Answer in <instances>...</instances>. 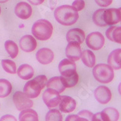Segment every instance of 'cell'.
Returning a JSON list of instances; mask_svg holds the SVG:
<instances>
[{"instance_id": "1", "label": "cell", "mask_w": 121, "mask_h": 121, "mask_svg": "<svg viewBox=\"0 0 121 121\" xmlns=\"http://www.w3.org/2000/svg\"><path fill=\"white\" fill-rule=\"evenodd\" d=\"M54 15L59 23L66 26L75 24L79 17L78 11L70 5L58 7L54 11Z\"/></svg>"}, {"instance_id": "2", "label": "cell", "mask_w": 121, "mask_h": 121, "mask_svg": "<svg viewBox=\"0 0 121 121\" xmlns=\"http://www.w3.org/2000/svg\"><path fill=\"white\" fill-rule=\"evenodd\" d=\"M53 33V26L49 21L41 19L37 20L32 27V34L40 41L49 39Z\"/></svg>"}, {"instance_id": "3", "label": "cell", "mask_w": 121, "mask_h": 121, "mask_svg": "<svg viewBox=\"0 0 121 121\" xmlns=\"http://www.w3.org/2000/svg\"><path fill=\"white\" fill-rule=\"evenodd\" d=\"M94 78L99 83H108L114 78V70L109 65L99 64L93 69Z\"/></svg>"}, {"instance_id": "4", "label": "cell", "mask_w": 121, "mask_h": 121, "mask_svg": "<svg viewBox=\"0 0 121 121\" xmlns=\"http://www.w3.org/2000/svg\"><path fill=\"white\" fill-rule=\"evenodd\" d=\"M86 42L87 46L92 50H99L104 44V37L99 32H93L86 37Z\"/></svg>"}, {"instance_id": "5", "label": "cell", "mask_w": 121, "mask_h": 121, "mask_svg": "<svg viewBox=\"0 0 121 121\" xmlns=\"http://www.w3.org/2000/svg\"><path fill=\"white\" fill-rule=\"evenodd\" d=\"M13 102L18 110L30 108L34 105V102L24 93L16 91L13 95Z\"/></svg>"}, {"instance_id": "6", "label": "cell", "mask_w": 121, "mask_h": 121, "mask_svg": "<svg viewBox=\"0 0 121 121\" xmlns=\"http://www.w3.org/2000/svg\"><path fill=\"white\" fill-rule=\"evenodd\" d=\"M60 93L53 89H48L43 94V100L48 108L57 107L60 103Z\"/></svg>"}, {"instance_id": "7", "label": "cell", "mask_w": 121, "mask_h": 121, "mask_svg": "<svg viewBox=\"0 0 121 121\" xmlns=\"http://www.w3.org/2000/svg\"><path fill=\"white\" fill-rule=\"evenodd\" d=\"M66 56L67 57L73 61H78L81 56V47L80 43L78 42H69L68 45L66 47Z\"/></svg>"}, {"instance_id": "8", "label": "cell", "mask_w": 121, "mask_h": 121, "mask_svg": "<svg viewBox=\"0 0 121 121\" xmlns=\"http://www.w3.org/2000/svg\"><path fill=\"white\" fill-rule=\"evenodd\" d=\"M104 18L107 26H113L115 24H117L121 20L120 8H110L105 9L104 13Z\"/></svg>"}, {"instance_id": "9", "label": "cell", "mask_w": 121, "mask_h": 121, "mask_svg": "<svg viewBox=\"0 0 121 121\" xmlns=\"http://www.w3.org/2000/svg\"><path fill=\"white\" fill-rule=\"evenodd\" d=\"M96 99L102 104H107L112 98V93L109 89L104 86H100L94 91Z\"/></svg>"}, {"instance_id": "10", "label": "cell", "mask_w": 121, "mask_h": 121, "mask_svg": "<svg viewBox=\"0 0 121 121\" xmlns=\"http://www.w3.org/2000/svg\"><path fill=\"white\" fill-rule=\"evenodd\" d=\"M23 91L24 94L27 96L31 99H34L39 96L41 88L35 79H33L32 81H29L26 83Z\"/></svg>"}, {"instance_id": "11", "label": "cell", "mask_w": 121, "mask_h": 121, "mask_svg": "<svg viewBox=\"0 0 121 121\" xmlns=\"http://www.w3.org/2000/svg\"><path fill=\"white\" fill-rule=\"evenodd\" d=\"M60 110L64 113H69L75 110L76 102L73 98L68 96H62L59 103Z\"/></svg>"}, {"instance_id": "12", "label": "cell", "mask_w": 121, "mask_h": 121, "mask_svg": "<svg viewBox=\"0 0 121 121\" xmlns=\"http://www.w3.org/2000/svg\"><path fill=\"white\" fill-rule=\"evenodd\" d=\"M15 15L20 19L27 20L32 15V7L25 2H21L17 4L15 9Z\"/></svg>"}, {"instance_id": "13", "label": "cell", "mask_w": 121, "mask_h": 121, "mask_svg": "<svg viewBox=\"0 0 121 121\" xmlns=\"http://www.w3.org/2000/svg\"><path fill=\"white\" fill-rule=\"evenodd\" d=\"M20 47L22 50L26 52H31L36 49L37 42L33 36L26 35L20 40Z\"/></svg>"}, {"instance_id": "14", "label": "cell", "mask_w": 121, "mask_h": 121, "mask_svg": "<svg viewBox=\"0 0 121 121\" xmlns=\"http://www.w3.org/2000/svg\"><path fill=\"white\" fill-rule=\"evenodd\" d=\"M54 57L53 52L48 48H42L36 53V59L42 65H48L51 63Z\"/></svg>"}, {"instance_id": "15", "label": "cell", "mask_w": 121, "mask_h": 121, "mask_svg": "<svg viewBox=\"0 0 121 121\" xmlns=\"http://www.w3.org/2000/svg\"><path fill=\"white\" fill-rule=\"evenodd\" d=\"M60 78L65 88H71L78 83L79 80V76L75 70L62 75Z\"/></svg>"}, {"instance_id": "16", "label": "cell", "mask_w": 121, "mask_h": 121, "mask_svg": "<svg viewBox=\"0 0 121 121\" xmlns=\"http://www.w3.org/2000/svg\"><path fill=\"white\" fill-rule=\"evenodd\" d=\"M66 39L68 42H78L82 43L85 40V33L80 28H73L67 33Z\"/></svg>"}, {"instance_id": "17", "label": "cell", "mask_w": 121, "mask_h": 121, "mask_svg": "<svg viewBox=\"0 0 121 121\" xmlns=\"http://www.w3.org/2000/svg\"><path fill=\"white\" fill-rule=\"evenodd\" d=\"M121 49H117L112 51L108 57V65L112 69L120 70L121 68Z\"/></svg>"}, {"instance_id": "18", "label": "cell", "mask_w": 121, "mask_h": 121, "mask_svg": "<svg viewBox=\"0 0 121 121\" xmlns=\"http://www.w3.org/2000/svg\"><path fill=\"white\" fill-rule=\"evenodd\" d=\"M17 75L21 79L23 80H29L30 79L34 74V70L30 65L27 64L21 65L17 71Z\"/></svg>"}, {"instance_id": "19", "label": "cell", "mask_w": 121, "mask_h": 121, "mask_svg": "<svg viewBox=\"0 0 121 121\" xmlns=\"http://www.w3.org/2000/svg\"><path fill=\"white\" fill-rule=\"evenodd\" d=\"M106 36L109 40L116 42L118 43H121V27L112 26L109 28L106 31Z\"/></svg>"}, {"instance_id": "20", "label": "cell", "mask_w": 121, "mask_h": 121, "mask_svg": "<svg viewBox=\"0 0 121 121\" xmlns=\"http://www.w3.org/2000/svg\"><path fill=\"white\" fill-rule=\"evenodd\" d=\"M19 120L21 121H37L39 120V117L35 110L28 108L21 110L19 115Z\"/></svg>"}, {"instance_id": "21", "label": "cell", "mask_w": 121, "mask_h": 121, "mask_svg": "<svg viewBox=\"0 0 121 121\" xmlns=\"http://www.w3.org/2000/svg\"><path fill=\"white\" fill-rule=\"evenodd\" d=\"M47 86L48 89H53L59 93L63 92L65 89V86L63 85L60 77H54L50 78L47 83Z\"/></svg>"}, {"instance_id": "22", "label": "cell", "mask_w": 121, "mask_h": 121, "mask_svg": "<svg viewBox=\"0 0 121 121\" xmlns=\"http://www.w3.org/2000/svg\"><path fill=\"white\" fill-rule=\"evenodd\" d=\"M81 59L86 66L93 68L96 63V57L91 50H84L81 52Z\"/></svg>"}, {"instance_id": "23", "label": "cell", "mask_w": 121, "mask_h": 121, "mask_svg": "<svg viewBox=\"0 0 121 121\" xmlns=\"http://www.w3.org/2000/svg\"><path fill=\"white\" fill-rule=\"evenodd\" d=\"M75 70H76V65L75 62L69 59H64L59 64V70L61 75H63L66 73Z\"/></svg>"}, {"instance_id": "24", "label": "cell", "mask_w": 121, "mask_h": 121, "mask_svg": "<svg viewBox=\"0 0 121 121\" xmlns=\"http://www.w3.org/2000/svg\"><path fill=\"white\" fill-rule=\"evenodd\" d=\"M12 91V84L6 79H0V98L9 96Z\"/></svg>"}, {"instance_id": "25", "label": "cell", "mask_w": 121, "mask_h": 121, "mask_svg": "<svg viewBox=\"0 0 121 121\" xmlns=\"http://www.w3.org/2000/svg\"><path fill=\"white\" fill-rule=\"evenodd\" d=\"M105 9H97L93 15V20L94 23L99 27H105L107 25L106 24L104 18V13Z\"/></svg>"}, {"instance_id": "26", "label": "cell", "mask_w": 121, "mask_h": 121, "mask_svg": "<svg viewBox=\"0 0 121 121\" xmlns=\"http://www.w3.org/2000/svg\"><path fill=\"white\" fill-rule=\"evenodd\" d=\"M5 49L7 52V53L9 54L11 58H15L18 54V47L17 43L14 42L13 41L8 40L4 43Z\"/></svg>"}, {"instance_id": "27", "label": "cell", "mask_w": 121, "mask_h": 121, "mask_svg": "<svg viewBox=\"0 0 121 121\" xmlns=\"http://www.w3.org/2000/svg\"><path fill=\"white\" fill-rule=\"evenodd\" d=\"M102 112L104 114L107 121L108 120L116 121L119 119V112L116 109L113 107L106 108L102 111Z\"/></svg>"}, {"instance_id": "28", "label": "cell", "mask_w": 121, "mask_h": 121, "mask_svg": "<svg viewBox=\"0 0 121 121\" xmlns=\"http://www.w3.org/2000/svg\"><path fill=\"white\" fill-rule=\"evenodd\" d=\"M2 66L7 73L10 74H15L17 72L15 62L10 60H4L2 61Z\"/></svg>"}, {"instance_id": "29", "label": "cell", "mask_w": 121, "mask_h": 121, "mask_svg": "<svg viewBox=\"0 0 121 121\" xmlns=\"http://www.w3.org/2000/svg\"><path fill=\"white\" fill-rule=\"evenodd\" d=\"M46 120L47 121H62V115L61 112L56 109H51L46 115Z\"/></svg>"}, {"instance_id": "30", "label": "cell", "mask_w": 121, "mask_h": 121, "mask_svg": "<svg viewBox=\"0 0 121 121\" xmlns=\"http://www.w3.org/2000/svg\"><path fill=\"white\" fill-rule=\"evenodd\" d=\"M38 83L40 85L41 89H43V88L45 87V86L47 85V76L45 75H39L37 77L34 78Z\"/></svg>"}, {"instance_id": "31", "label": "cell", "mask_w": 121, "mask_h": 121, "mask_svg": "<svg viewBox=\"0 0 121 121\" xmlns=\"http://www.w3.org/2000/svg\"><path fill=\"white\" fill-rule=\"evenodd\" d=\"M77 11H81L85 7V2L83 0H75L72 5Z\"/></svg>"}, {"instance_id": "32", "label": "cell", "mask_w": 121, "mask_h": 121, "mask_svg": "<svg viewBox=\"0 0 121 121\" xmlns=\"http://www.w3.org/2000/svg\"><path fill=\"white\" fill-rule=\"evenodd\" d=\"M78 115L83 117V118H84V119H86V120H91L93 114L91 112L88 111V110H82V111L78 112Z\"/></svg>"}, {"instance_id": "33", "label": "cell", "mask_w": 121, "mask_h": 121, "mask_svg": "<svg viewBox=\"0 0 121 121\" xmlns=\"http://www.w3.org/2000/svg\"><path fill=\"white\" fill-rule=\"evenodd\" d=\"M91 120H93V121H107L104 114L102 112L93 115Z\"/></svg>"}, {"instance_id": "34", "label": "cell", "mask_w": 121, "mask_h": 121, "mask_svg": "<svg viewBox=\"0 0 121 121\" xmlns=\"http://www.w3.org/2000/svg\"><path fill=\"white\" fill-rule=\"evenodd\" d=\"M95 2L99 6L102 7H106L112 4V0H95Z\"/></svg>"}, {"instance_id": "35", "label": "cell", "mask_w": 121, "mask_h": 121, "mask_svg": "<svg viewBox=\"0 0 121 121\" xmlns=\"http://www.w3.org/2000/svg\"><path fill=\"white\" fill-rule=\"evenodd\" d=\"M66 120L67 121H73V120H86V119L76 115H70L69 116H68V117L66 118Z\"/></svg>"}, {"instance_id": "36", "label": "cell", "mask_w": 121, "mask_h": 121, "mask_svg": "<svg viewBox=\"0 0 121 121\" xmlns=\"http://www.w3.org/2000/svg\"><path fill=\"white\" fill-rule=\"evenodd\" d=\"M1 120H14V121H16V118L13 116V115H6L4 116H3L2 118H1Z\"/></svg>"}, {"instance_id": "37", "label": "cell", "mask_w": 121, "mask_h": 121, "mask_svg": "<svg viewBox=\"0 0 121 121\" xmlns=\"http://www.w3.org/2000/svg\"><path fill=\"white\" fill-rule=\"evenodd\" d=\"M28 1L33 5H39L44 2V0H28Z\"/></svg>"}, {"instance_id": "38", "label": "cell", "mask_w": 121, "mask_h": 121, "mask_svg": "<svg viewBox=\"0 0 121 121\" xmlns=\"http://www.w3.org/2000/svg\"><path fill=\"white\" fill-rule=\"evenodd\" d=\"M8 1V0H0V3H5Z\"/></svg>"}, {"instance_id": "39", "label": "cell", "mask_w": 121, "mask_h": 121, "mask_svg": "<svg viewBox=\"0 0 121 121\" xmlns=\"http://www.w3.org/2000/svg\"><path fill=\"white\" fill-rule=\"evenodd\" d=\"M0 14H1V7H0Z\"/></svg>"}]
</instances>
